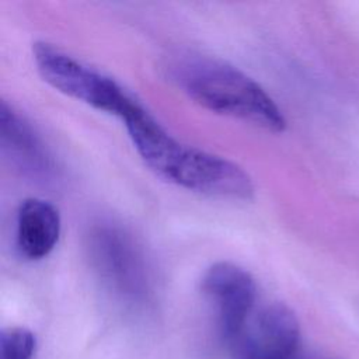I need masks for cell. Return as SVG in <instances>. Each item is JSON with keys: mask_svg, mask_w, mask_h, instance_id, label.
Instances as JSON below:
<instances>
[{"mask_svg": "<svg viewBox=\"0 0 359 359\" xmlns=\"http://www.w3.org/2000/svg\"><path fill=\"white\" fill-rule=\"evenodd\" d=\"M201 289L217 309L220 334L229 344L247 327L257 302L254 278L241 266L220 261L202 276Z\"/></svg>", "mask_w": 359, "mask_h": 359, "instance_id": "obj_6", "label": "cell"}, {"mask_svg": "<svg viewBox=\"0 0 359 359\" xmlns=\"http://www.w3.org/2000/svg\"><path fill=\"white\" fill-rule=\"evenodd\" d=\"M122 121L143 163L163 180L208 196L237 201L254 196L252 180L238 164L177 140L143 105Z\"/></svg>", "mask_w": 359, "mask_h": 359, "instance_id": "obj_1", "label": "cell"}, {"mask_svg": "<svg viewBox=\"0 0 359 359\" xmlns=\"http://www.w3.org/2000/svg\"><path fill=\"white\" fill-rule=\"evenodd\" d=\"M0 137L3 153L24 174L41 180L52 175L53 161L42 140L29 122L6 101L0 105Z\"/></svg>", "mask_w": 359, "mask_h": 359, "instance_id": "obj_7", "label": "cell"}, {"mask_svg": "<svg viewBox=\"0 0 359 359\" xmlns=\"http://www.w3.org/2000/svg\"><path fill=\"white\" fill-rule=\"evenodd\" d=\"M62 229L59 210L41 198L24 199L15 216V245L18 252L38 261L48 257L57 244Z\"/></svg>", "mask_w": 359, "mask_h": 359, "instance_id": "obj_8", "label": "cell"}, {"mask_svg": "<svg viewBox=\"0 0 359 359\" xmlns=\"http://www.w3.org/2000/svg\"><path fill=\"white\" fill-rule=\"evenodd\" d=\"M32 57L45 83L98 111L123 119L139 105L114 79L81 63L49 42H35Z\"/></svg>", "mask_w": 359, "mask_h": 359, "instance_id": "obj_3", "label": "cell"}, {"mask_svg": "<svg viewBox=\"0 0 359 359\" xmlns=\"http://www.w3.org/2000/svg\"><path fill=\"white\" fill-rule=\"evenodd\" d=\"M168 74L182 93L212 112L275 133L286 128L273 98L254 79L224 60L187 53L170 63Z\"/></svg>", "mask_w": 359, "mask_h": 359, "instance_id": "obj_2", "label": "cell"}, {"mask_svg": "<svg viewBox=\"0 0 359 359\" xmlns=\"http://www.w3.org/2000/svg\"><path fill=\"white\" fill-rule=\"evenodd\" d=\"M230 346L236 359H334L303 346L297 317L283 303L265 306Z\"/></svg>", "mask_w": 359, "mask_h": 359, "instance_id": "obj_4", "label": "cell"}, {"mask_svg": "<svg viewBox=\"0 0 359 359\" xmlns=\"http://www.w3.org/2000/svg\"><path fill=\"white\" fill-rule=\"evenodd\" d=\"M90 254L101 278L118 293L133 300L149 294L146 264L125 231L111 224L94 227L90 234Z\"/></svg>", "mask_w": 359, "mask_h": 359, "instance_id": "obj_5", "label": "cell"}, {"mask_svg": "<svg viewBox=\"0 0 359 359\" xmlns=\"http://www.w3.org/2000/svg\"><path fill=\"white\" fill-rule=\"evenodd\" d=\"M35 348L36 338L28 328L11 327L0 334V359H32Z\"/></svg>", "mask_w": 359, "mask_h": 359, "instance_id": "obj_9", "label": "cell"}]
</instances>
